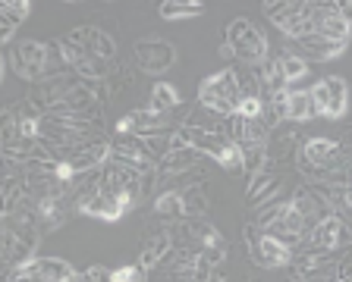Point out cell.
<instances>
[{"mask_svg":"<svg viewBox=\"0 0 352 282\" xmlns=\"http://www.w3.org/2000/svg\"><path fill=\"white\" fill-rule=\"evenodd\" d=\"M249 29H252V22L245 19V16H239V19H233V22H230V25H227V44H230V47H233V44L239 41V38L245 35V32H249Z\"/></svg>","mask_w":352,"mask_h":282,"instance_id":"obj_23","label":"cell"},{"mask_svg":"<svg viewBox=\"0 0 352 282\" xmlns=\"http://www.w3.org/2000/svg\"><path fill=\"white\" fill-rule=\"evenodd\" d=\"M280 188H283V182H280L277 176H274V163H267V167H264L261 173L252 176L245 198H249V204L261 207V204H267L271 198H277V195H280Z\"/></svg>","mask_w":352,"mask_h":282,"instance_id":"obj_12","label":"cell"},{"mask_svg":"<svg viewBox=\"0 0 352 282\" xmlns=\"http://www.w3.org/2000/svg\"><path fill=\"white\" fill-rule=\"evenodd\" d=\"M66 38H69L73 44H79L88 57H98V60H104V63H110V60L117 57V41H113L107 32H101V29L82 25V29H73Z\"/></svg>","mask_w":352,"mask_h":282,"instance_id":"obj_7","label":"cell"},{"mask_svg":"<svg viewBox=\"0 0 352 282\" xmlns=\"http://www.w3.org/2000/svg\"><path fill=\"white\" fill-rule=\"evenodd\" d=\"M183 204H186V220H192V217H205L208 201H205V191H201V185H189V188H183Z\"/></svg>","mask_w":352,"mask_h":282,"instance_id":"obj_20","label":"cell"},{"mask_svg":"<svg viewBox=\"0 0 352 282\" xmlns=\"http://www.w3.org/2000/svg\"><path fill=\"white\" fill-rule=\"evenodd\" d=\"M261 113H264V101H261V97H242V104H239V116H242V119H261Z\"/></svg>","mask_w":352,"mask_h":282,"instance_id":"obj_22","label":"cell"},{"mask_svg":"<svg viewBox=\"0 0 352 282\" xmlns=\"http://www.w3.org/2000/svg\"><path fill=\"white\" fill-rule=\"evenodd\" d=\"M198 157H201V154H198L195 148H176V151H170L157 167H161L164 173H189V169L198 163Z\"/></svg>","mask_w":352,"mask_h":282,"instance_id":"obj_16","label":"cell"},{"mask_svg":"<svg viewBox=\"0 0 352 282\" xmlns=\"http://www.w3.org/2000/svg\"><path fill=\"white\" fill-rule=\"evenodd\" d=\"M308 91H311L318 116L340 119V116L346 113V107H349V85H346V79H340V75H327V79H321L315 88H308Z\"/></svg>","mask_w":352,"mask_h":282,"instance_id":"obj_2","label":"cell"},{"mask_svg":"<svg viewBox=\"0 0 352 282\" xmlns=\"http://www.w3.org/2000/svg\"><path fill=\"white\" fill-rule=\"evenodd\" d=\"M113 282H145V267L142 263H126L113 270Z\"/></svg>","mask_w":352,"mask_h":282,"instance_id":"obj_21","label":"cell"},{"mask_svg":"<svg viewBox=\"0 0 352 282\" xmlns=\"http://www.w3.org/2000/svg\"><path fill=\"white\" fill-rule=\"evenodd\" d=\"M157 13H161V19H192V16L205 13V3H198V0H164Z\"/></svg>","mask_w":352,"mask_h":282,"instance_id":"obj_17","label":"cell"},{"mask_svg":"<svg viewBox=\"0 0 352 282\" xmlns=\"http://www.w3.org/2000/svg\"><path fill=\"white\" fill-rule=\"evenodd\" d=\"M245 239H249V251H252V261L258 263V267H289L293 263V248H286L283 242L271 239V235H255V226H249L245 229Z\"/></svg>","mask_w":352,"mask_h":282,"instance_id":"obj_5","label":"cell"},{"mask_svg":"<svg viewBox=\"0 0 352 282\" xmlns=\"http://www.w3.org/2000/svg\"><path fill=\"white\" fill-rule=\"evenodd\" d=\"M157 129H167V113H157V110H132L129 116H123L117 123V132L123 135H139V138H148L154 135Z\"/></svg>","mask_w":352,"mask_h":282,"instance_id":"obj_10","label":"cell"},{"mask_svg":"<svg viewBox=\"0 0 352 282\" xmlns=\"http://www.w3.org/2000/svg\"><path fill=\"white\" fill-rule=\"evenodd\" d=\"M233 57H239L245 66H264L267 63V57H271L267 35H264L258 25H252V29L233 44Z\"/></svg>","mask_w":352,"mask_h":282,"instance_id":"obj_8","label":"cell"},{"mask_svg":"<svg viewBox=\"0 0 352 282\" xmlns=\"http://www.w3.org/2000/svg\"><path fill=\"white\" fill-rule=\"evenodd\" d=\"M154 213L164 220H186V204H183V191L179 188H170V191H161L157 201H154Z\"/></svg>","mask_w":352,"mask_h":282,"instance_id":"obj_15","label":"cell"},{"mask_svg":"<svg viewBox=\"0 0 352 282\" xmlns=\"http://www.w3.org/2000/svg\"><path fill=\"white\" fill-rule=\"evenodd\" d=\"M135 60H139L142 73L161 75L176 63V47L170 41H161V38H145V41L135 44Z\"/></svg>","mask_w":352,"mask_h":282,"instance_id":"obj_6","label":"cell"},{"mask_svg":"<svg viewBox=\"0 0 352 282\" xmlns=\"http://www.w3.org/2000/svg\"><path fill=\"white\" fill-rule=\"evenodd\" d=\"M10 69H13L19 79L29 82H41L44 79V66H47V44L41 41H19L10 51Z\"/></svg>","mask_w":352,"mask_h":282,"instance_id":"obj_4","label":"cell"},{"mask_svg":"<svg viewBox=\"0 0 352 282\" xmlns=\"http://www.w3.org/2000/svg\"><path fill=\"white\" fill-rule=\"evenodd\" d=\"M349 213H352V207H349Z\"/></svg>","mask_w":352,"mask_h":282,"instance_id":"obj_25","label":"cell"},{"mask_svg":"<svg viewBox=\"0 0 352 282\" xmlns=\"http://www.w3.org/2000/svg\"><path fill=\"white\" fill-rule=\"evenodd\" d=\"M126 210H132V204L126 201V198L113 195V191H104V188H101V191H95V195L82 204V213L98 217V220H107V223H117Z\"/></svg>","mask_w":352,"mask_h":282,"instance_id":"obj_9","label":"cell"},{"mask_svg":"<svg viewBox=\"0 0 352 282\" xmlns=\"http://www.w3.org/2000/svg\"><path fill=\"white\" fill-rule=\"evenodd\" d=\"M349 242H352L349 226H346L337 213H330V217H324L318 226H311V232L305 235L302 248H305V251L330 254V251H337V248H346Z\"/></svg>","mask_w":352,"mask_h":282,"instance_id":"obj_3","label":"cell"},{"mask_svg":"<svg viewBox=\"0 0 352 282\" xmlns=\"http://www.w3.org/2000/svg\"><path fill=\"white\" fill-rule=\"evenodd\" d=\"M280 63H283V75L289 85H296V82H302L308 75V63L302 57H296L293 51H280Z\"/></svg>","mask_w":352,"mask_h":282,"instance_id":"obj_19","label":"cell"},{"mask_svg":"<svg viewBox=\"0 0 352 282\" xmlns=\"http://www.w3.org/2000/svg\"><path fill=\"white\" fill-rule=\"evenodd\" d=\"M337 10H340V19L352 25V0H337Z\"/></svg>","mask_w":352,"mask_h":282,"instance_id":"obj_24","label":"cell"},{"mask_svg":"<svg viewBox=\"0 0 352 282\" xmlns=\"http://www.w3.org/2000/svg\"><path fill=\"white\" fill-rule=\"evenodd\" d=\"M32 13V3L29 0H7V3H0V38L10 41L13 32L22 25V19Z\"/></svg>","mask_w":352,"mask_h":282,"instance_id":"obj_14","label":"cell"},{"mask_svg":"<svg viewBox=\"0 0 352 282\" xmlns=\"http://www.w3.org/2000/svg\"><path fill=\"white\" fill-rule=\"evenodd\" d=\"M179 107V91H176L170 82H157L151 88V110L157 113H170V110Z\"/></svg>","mask_w":352,"mask_h":282,"instance_id":"obj_18","label":"cell"},{"mask_svg":"<svg viewBox=\"0 0 352 282\" xmlns=\"http://www.w3.org/2000/svg\"><path fill=\"white\" fill-rule=\"evenodd\" d=\"M198 104L205 110H211L214 116H236L242 104V91H239V73L236 69H220V73L208 75L198 85Z\"/></svg>","mask_w":352,"mask_h":282,"instance_id":"obj_1","label":"cell"},{"mask_svg":"<svg viewBox=\"0 0 352 282\" xmlns=\"http://www.w3.org/2000/svg\"><path fill=\"white\" fill-rule=\"evenodd\" d=\"M349 47V44H340V41H327V38H321L315 32V35H305V38H299L296 41V47H293V54L296 57H302V60H337V57H343V51Z\"/></svg>","mask_w":352,"mask_h":282,"instance_id":"obj_11","label":"cell"},{"mask_svg":"<svg viewBox=\"0 0 352 282\" xmlns=\"http://www.w3.org/2000/svg\"><path fill=\"white\" fill-rule=\"evenodd\" d=\"M289 97H286V119L289 123H308L315 119L318 110H315V101H311V91H302V88H286Z\"/></svg>","mask_w":352,"mask_h":282,"instance_id":"obj_13","label":"cell"}]
</instances>
